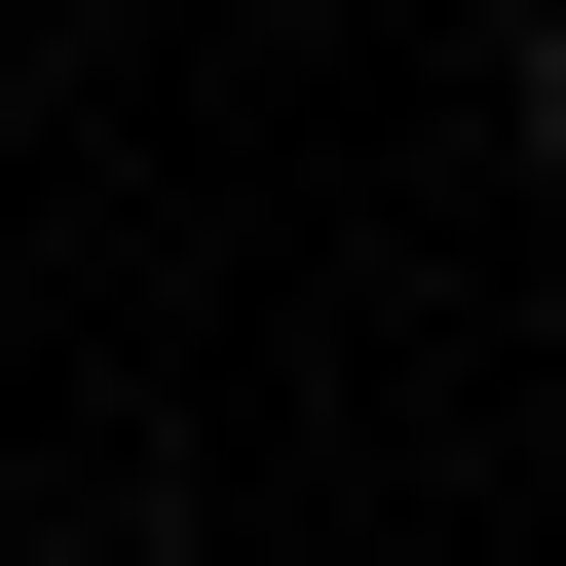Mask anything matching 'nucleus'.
<instances>
[{
    "instance_id": "f257e3e1",
    "label": "nucleus",
    "mask_w": 566,
    "mask_h": 566,
    "mask_svg": "<svg viewBox=\"0 0 566 566\" xmlns=\"http://www.w3.org/2000/svg\"><path fill=\"white\" fill-rule=\"evenodd\" d=\"M528 151H566V0H528Z\"/></svg>"
}]
</instances>
